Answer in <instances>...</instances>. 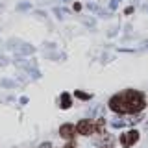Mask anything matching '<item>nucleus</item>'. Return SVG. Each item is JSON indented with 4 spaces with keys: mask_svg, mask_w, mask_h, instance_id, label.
<instances>
[{
    "mask_svg": "<svg viewBox=\"0 0 148 148\" xmlns=\"http://www.w3.org/2000/svg\"><path fill=\"white\" fill-rule=\"evenodd\" d=\"M145 106V96L137 91H124L109 100V109L115 113H139Z\"/></svg>",
    "mask_w": 148,
    "mask_h": 148,
    "instance_id": "f257e3e1",
    "label": "nucleus"
},
{
    "mask_svg": "<svg viewBox=\"0 0 148 148\" xmlns=\"http://www.w3.org/2000/svg\"><path fill=\"white\" fill-rule=\"evenodd\" d=\"M76 132L80 133V135H91L92 132H95V122L89 119H83L78 122V126H76Z\"/></svg>",
    "mask_w": 148,
    "mask_h": 148,
    "instance_id": "f03ea898",
    "label": "nucleus"
},
{
    "mask_svg": "<svg viewBox=\"0 0 148 148\" xmlns=\"http://www.w3.org/2000/svg\"><path fill=\"white\" fill-rule=\"evenodd\" d=\"M137 141H139V132L137 130H130V132L122 133V137H120V143H122L124 148H130L133 143H137Z\"/></svg>",
    "mask_w": 148,
    "mask_h": 148,
    "instance_id": "7ed1b4c3",
    "label": "nucleus"
},
{
    "mask_svg": "<svg viewBox=\"0 0 148 148\" xmlns=\"http://www.w3.org/2000/svg\"><path fill=\"white\" fill-rule=\"evenodd\" d=\"M59 135L63 139H67V141H72L74 135H76V126H72V124H63V126L59 128Z\"/></svg>",
    "mask_w": 148,
    "mask_h": 148,
    "instance_id": "20e7f679",
    "label": "nucleus"
},
{
    "mask_svg": "<svg viewBox=\"0 0 148 148\" xmlns=\"http://www.w3.org/2000/svg\"><path fill=\"white\" fill-rule=\"evenodd\" d=\"M61 108L63 109L71 108V95H69V92H63V95H61Z\"/></svg>",
    "mask_w": 148,
    "mask_h": 148,
    "instance_id": "39448f33",
    "label": "nucleus"
},
{
    "mask_svg": "<svg viewBox=\"0 0 148 148\" xmlns=\"http://www.w3.org/2000/svg\"><path fill=\"white\" fill-rule=\"evenodd\" d=\"M95 132H96V133H104V119H98V120H96Z\"/></svg>",
    "mask_w": 148,
    "mask_h": 148,
    "instance_id": "423d86ee",
    "label": "nucleus"
},
{
    "mask_svg": "<svg viewBox=\"0 0 148 148\" xmlns=\"http://www.w3.org/2000/svg\"><path fill=\"white\" fill-rule=\"evenodd\" d=\"M17 50H21V52H24V54H32V52H34V48H32L30 45H18Z\"/></svg>",
    "mask_w": 148,
    "mask_h": 148,
    "instance_id": "0eeeda50",
    "label": "nucleus"
},
{
    "mask_svg": "<svg viewBox=\"0 0 148 148\" xmlns=\"http://www.w3.org/2000/svg\"><path fill=\"white\" fill-rule=\"evenodd\" d=\"M76 96L82 98V100H89L91 98V95H87V92H83V91H76Z\"/></svg>",
    "mask_w": 148,
    "mask_h": 148,
    "instance_id": "6e6552de",
    "label": "nucleus"
},
{
    "mask_svg": "<svg viewBox=\"0 0 148 148\" xmlns=\"http://www.w3.org/2000/svg\"><path fill=\"white\" fill-rule=\"evenodd\" d=\"M117 4H119V0H111V4H109V9H115V8H117Z\"/></svg>",
    "mask_w": 148,
    "mask_h": 148,
    "instance_id": "1a4fd4ad",
    "label": "nucleus"
},
{
    "mask_svg": "<svg viewBox=\"0 0 148 148\" xmlns=\"http://www.w3.org/2000/svg\"><path fill=\"white\" fill-rule=\"evenodd\" d=\"M39 148H52V146H50V143H43V145H41Z\"/></svg>",
    "mask_w": 148,
    "mask_h": 148,
    "instance_id": "9d476101",
    "label": "nucleus"
},
{
    "mask_svg": "<svg viewBox=\"0 0 148 148\" xmlns=\"http://www.w3.org/2000/svg\"><path fill=\"white\" fill-rule=\"evenodd\" d=\"M63 148H76V146H74L72 143H69V145H67V146H63Z\"/></svg>",
    "mask_w": 148,
    "mask_h": 148,
    "instance_id": "9b49d317",
    "label": "nucleus"
},
{
    "mask_svg": "<svg viewBox=\"0 0 148 148\" xmlns=\"http://www.w3.org/2000/svg\"><path fill=\"white\" fill-rule=\"evenodd\" d=\"M63 2H69V0H63Z\"/></svg>",
    "mask_w": 148,
    "mask_h": 148,
    "instance_id": "f8f14e48",
    "label": "nucleus"
}]
</instances>
